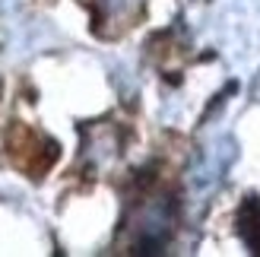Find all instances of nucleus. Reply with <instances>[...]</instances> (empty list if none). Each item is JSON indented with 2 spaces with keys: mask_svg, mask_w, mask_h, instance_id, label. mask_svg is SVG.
Listing matches in <instances>:
<instances>
[{
  "mask_svg": "<svg viewBox=\"0 0 260 257\" xmlns=\"http://www.w3.org/2000/svg\"><path fill=\"white\" fill-rule=\"evenodd\" d=\"M241 235L254 251H260V203L254 200H248V207L241 210Z\"/></svg>",
  "mask_w": 260,
  "mask_h": 257,
  "instance_id": "obj_1",
  "label": "nucleus"
}]
</instances>
